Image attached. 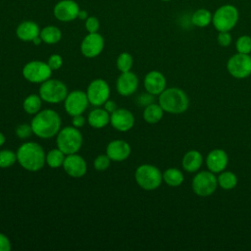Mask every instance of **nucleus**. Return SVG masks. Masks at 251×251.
Returning <instances> with one entry per match:
<instances>
[{"mask_svg": "<svg viewBox=\"0 0 251 251\" xmlns=\"http://www.w3.org/2000/svg\"><path fill=\"white\" fill-rule=\"evenodd\" d=\"M61 118L56 111L45 109L35 114L30 126L36 136L47 139L58 134L61 128Z\"/></svg>", "mask_w": 251, "mask_h": 251, "instance_id": "f257e3e1", "label": "nucleus"}, {"mask_svg": "<svg viewBox=\"0 0 251 251\" xmlns=\"http://www.w3.org/2000/svg\"><path fill=\"white\" fill-rule=\"evenodd\" d=\"M17 160L25 170L37 172L46 163V155L38 143L25 142L18 148Z\"/></svg>", "mask_w": 251, "mask_h": 251, "instance_id": "f03ea898", "label": "nucleus"}, {"mask_svg": "<svg viewBox=\"0 0 251 251\" xmlns=\"http://www.w3.org/2000/svg\"><path fill=\"white\" fill-rule=\"evenodd\" d=\"M159 104L164 112L169 114H182L189 106L187 94L178 87L166 88L159 95Z\"/></svg>", "mask_w": 251, "mask_h": 251, "instance_id": "7ed1b4c3", "label": "nucleus"}, {"mask_svg": "<svg viewBox=\"0 0 251 251\" xmlns=\"http://www.w3.org/2000/svg\"><path fill=\"white\" fill-rule=\"evenodd\" d=\"M136 183L144 190L151 191L157 189L163 181V173L154 165L142 164L134 174Z\"/></svg>", "mask_w": 251, "mask_h": 251, "instance_id": "20e7f679", "label": "nucleus"}, {"mask_svg": "<svg viewBox=\"0 0 251 251\" xmlns=\"http://www.w3.org/2000/svg\"><path fill=\"white\" fill-rule=\"evenodd\" d=\"M57 147L66 155L75 154L79 151L82 145V135L78 128L75 126H66L57 134Z\"/></svg>", "mask_w": 251, "mask_h": 251, "instance_id": "39448f33", "label": "nucleus"}, {"mask_svg": "<svg viewBox=\"0 0 251 251\" xmlns=\"http://www.w3.org/2000/svg\"><path fill=\"white\" fill-rule=\"evenodd\" d=\"M237 9L229 4L223 5L216 10L212 17V23L218 31H229L238 21Z\"/></svg>", "mask_w": 251, "mask_h": 251, "instance_id": "423d86ee", "label": "nucleus"}, {"mask_svg": "<svg viewBox=\"0 0 251 251\" xmlns=\"http://www.w3.org/2000/svg\"><path fill=\"white\" fill-rule=\"evenodd\" d=\"M67 95V85L58 79L48 78L47 80L43 81L39 87V96L47 103H60L65 100Z\"/></svg>", "mask_w": 251, "mask_h": 251, "instance_id": "0eeeda50", "label": "nucleus"}, {"mask_svg": "<svg viewBox=\"0 0 251 251\" xmlns=\"http://www.w3.org/2000/svg\"><path fill=\"white\" fill-rule=\"evenodd\" d=\"M191 187L196 195L200 197H208L212 195L218 187L217 176L209 170L199 172L194 176Z\"/></svg>", "mask_w": 251, "mask_h": 251, "instance_id": "6e6552de", "label": "nucleus"}, {"mask_svg": "<svg viewBox=\"0 0 251 251\" xmlns=\"http://www.w3.org/2000/svg\"><path fill=\"white\" fill-rule=\"evenodd\" d=\"M226 70L234 78L243 79L248 77L251 75V56L237 52L228 59Z\"/></svg>", "mask_w": 251, "mask_h": 251, "instance_id": "1a4fd4ad", "label": "nucleus"}, {"mask_svg": "<svg viewBox=\"0 0 251 251\" xmlns=\"http://www.w3.org/2000/svg\"><path fill=\"white\" fill-rule=\"evenodd\" d=\"M52 70L47 63L42 61H30L23 68L24 77L32 83H42L50 78Z\"/></svg>", "mask_w": 251, "mask_h": 251, "instance_id": "9d476101", "label": "nucleus"}, {"mask_svg": "<svg viewBox=\"0 0 251 251\" xmlns=\"http://www.w3.org/2000/svg\"><path fill=\"white\" fill-rule=\"evenodd\" d=\"M86 95L91 105H104L110 96V86L108 82L102 78L93 79L87 87Z\"/></svg>", "mask_w": 251, "mask_h": 251, "instance_id": "9b49d317", "label": "nucleus"}, {"mask_svg": "<svg viewBox=\"0 0 251 251\" xmlns=\"http://www.w3.org/2000/svg\"><path fill=\"white\" fill-rule=\"evenodd\" d=\"M88 98L86 92L81 90H75L68 93L64 100V108L70 116L82 114L88 106Z\"/></svg>", "mask_w": 251, "mask_h": 251, "instance_id": "f8f14e48", "label": "nucleus"}, {"mask_svg": "<svg viewBox=\"0 0 251 251\" xmlns=\"http://www.w3.org/2000/svg\"><path fill=\"white\" fill-rule=\"evenodd\" d=\"M104 38L98 32L89 33L82 39L80 51L86 58H95L103 51Z\"/></svg>", "mask_w": 251, "mask_h": 251, "instance_id": "ddd939ff", "label": "nucleus"}, {"mask_svg": "<svg viewBox=\"0 0 251 251\" xmlns=\"http://www.w3.org/2000/svg\"><path fill=\"white\" fill-rule=\"evenodd\" d=\"M80 9L78 4L74 0H61L53 10L54 16L61 22H72L77 19Z\"/></svg>", "mask_w": 251, "mask_h": 251, "instance_id": "4468645a", "label": "nucleus"}, {"mask_svg": "<svg viewBox=\"0 0 251 251\" xmlns=\"http://www.w3.org/2000/svg\"><path fill=\"white\" fill-rule=\"evenodd\" d=\"M110 124L119 131H127L134 126V116L125 108H118L110 115Z\"/></svg>", "mask_w": 251, "mask_h": 251, "instance_id": "2eb2a0df", "label": "nucleus"}, {"mask_svg": "<svg viewBox=\"0 0 251 251\" xmlns=\"http://www.w3.org/2000/svg\"><path fill=\"white\" fill-rule=\"evenodd\" d=\"M62 167L64 168L67 175L72 177H81L86 174L87 171L85 160L76 153L66 155Z\"/></svg>", "mask_w": 251, "mask_h": 251, "instance_id": "dca6fc26", "label": "nucleus"}, {"mask_svg": "<svg viewBox=\"0 0 251 251\" xmlns=\"http://www.w3.org/2000/svg\"><path fill=\"white\" fill-rule=\"evenodd\" d=\"M206 166L214 174H220L225 171L228 164V156L223 149H213L206 156Z\"/></svg>", "mask_w": 251, "mask_h": 251, "instance_id": "f3484780", "label": "nucleus"}, {"mask_svg": "<svg viewBox=\"0 0 251 251\" xmlns=\"http://www.w3.org/2000/svg\"><path fill=\"white\" fill-rule=\"evenodd\" d=\"M138 87V77L135 74L129 72L122 73L116 82V88L120 95L129 96L133 94Z\"/></svg>", "mask_w": 251, "mask_h": 251, "instance_id": "a211bd4d", "label": "nucleus"}, {"mask_svg": "<svg viewBox=\"0 0 251 251\" xmlns=\"http://www.w3.org/2000/svg\"><path fill=\"white\" fill-rule=\"evenodd\" d=\"M131 152L130 145L122 139H116L109 142L106 149L107 156L111 159V161L122 162L126 160Z\"/></svg>", "mask_w": 251, "mask_h": 251, "instance_id": "6ab92c4d", "label": "nucleus"}, {"mask_svg": "<svg viewBox=\"0 0 251 251\" xmlns=\"http://www.w3.org/2000/svg\"><path fill=\"white\" fill-rule=\"evenodd\" d=\"M143 82L145 90L154 96L160 95L166 89L167 85L165 75L159 71H150L147 73Z\"/></svg>", "mask_w": 251, "mask_h": 251, "instance_id": "aec40b11", "label": "nucleus"}, {"mask_svg": "<svg viewBox=\"0 0 251 251\" xmlns=\"http://www.w3.org/2000/svg\"><path fill=\"white\" fill-rule=\"evenodd\" d=\"M40 28L38 25L32 21L22 22L16 29V34L19 39L23 41H32L35 37L39 36Z\"/></svg>", "mask_w": 251, "mask_h": 251, "instance_id": "412c9836", "label": "nucleus"}, {"mask_svg": "<svg viewBox=\"0 0 251 251\" xmlns=\"http://www.w3.org/2000/svg\"><path fill=\"white\" fill-rule=\"evenodd\" d=\"M203 165V156L197 150H189L187 151L181 160L182 169L187 173H195L197 172L201 166Z\"/></svg>", "mask_w": 251, "mask_h": 251, "instance_id": "4be33fe9", "label": "nucleus"}, {"mask_svg": "<svg viewBox=\"0 0 251 251\" xmlns=\"http://www.w3.org/2000/svg\"><path fill=\"white\" fill-rule=\"evenodd\" d=\"M87 122L94 128H103L110 123V114L105 109H94L88 114Z\"/></svg>", "mask_w": 251, "mask_h": 251, "instance_id": "5701e85b", "label": "nucleus"}, {"mask_svg": "<svg viewBox=\"0 0 251 251\" xmlns=\"http://www.w3.org/2000/svg\"><path fill=\"white\" fill-rule=\"evenodd\" d=\"M164 110L160 106V104L151 103L145 107L143 111V119L148 124H157L163 118Z\"/></svg>", "mask_w": 251, "mask_h": 251, "instance_id": "b1692460", "label": "nucleus"}, {"mask_svg": "<svg viewBox=\"0 0 251 251\" xmlns=\"http://www.w3.org/2000/svg\"><path fill=\"white\" fill-rule=\"evenodd\" d=\"M184 180L182 172L176 168H169L163 173V181L172 187L179 186Z\"/></svg>", "mask_w": 251, "mask_h": 251, "instance_id": "393cba45", "label": "nucleus"}, {"mask_svg": "<svg viewBox=\"0 0 251 251\" xmlns=\"http://www.w3.org/2000/svg\"><path fill=\"white\" fill-rule=\"evenodd\" d=\"M39 35L42 41L46 44H56L61 40L62 32L59 27L55 25H47L40 29Z\"/></svg>", "mask_w": 251, "mask_h": 251, "instance_id": "a878e982", "label": "nucleus"}, {"mask_svg": "<svg viewBox=\"0 0 251 251\" xmlns=\"http://www.w3.org/2000/svg\"><path fill=\"white\" fill-rule=\"evenodd\" d=\"M217 180L218 185L224 190H231L237 184V176H235V174L226 170L219 174Z\"/></svg>", "mask_w": 251, "mask_h": 251, "instance_id": "bb28decb", "label": "nucleus"}, {"mask_svg": "<svg viewBox=\"0 0 251 251\" xmlns=\"http://www.w3.org/2000/svg\"><path fill=\"white\" fill-rule=\"evenodd\" d=\"M42 105V99L39 95L36 94H30L23 102V108L25 113L29 115H35L38 113L41 109Z\"/></svg>", "mask_w": 251, "mask_h": 251, "instance_id": "cd10ccee", "label": "nucleus"}, {"mask_svg": "<svg viewBox=\"0 0 251 251\" xmlns=\"http://www.w3.org/2000/svg\"><path fill=\"white\" fill-rule=\"evenodd\" d=\"M212 14L207 9L196 10L191 17V23L198 27H205L212 22Z\"/></svg>", "mask_w": 251, "mask_h": 251, "instance_id": "c85d7f7f", "label": "nucleus"}, {"mask_svg": "<svg viewBox=\"0 0 251 251\" xmlns=\"http://www.w3.org/2000/svg\"><path fill=\"white\" fill-rule=\"evenodd\" d=\"M65 158H66V154L57 147L56 149H52L47 153L46 163L50 168L57 169L63 166Z\"/></svg>", "mask_w": 251, "mask_h": 251, "instance_id": "c756f323", "label": "nucleus"}, {"mask_svg": "<svg viewBox=\"0 0 251 251\" xmlns=\"http://www.w3.org/2000/svg\"><path fill=\"white\" fill-rule=\"evenodd\" d=\"M133 65L132 56L127 52L121 53L117 58V68L121 73L129 72Z\"/></svg>", "mask_w": 251, "mask_h": 251, "instance_id": "7c9ffc66", "label": "nucleus"}, {"mask_svg": "<svg viewBox=\"0 0 251 251\" xmlns=\"http://www.w3.org/2000/svg\"><path fill=\"white\" fill-rule=\"evenodd\" d=\"M17 160V153H14L11 150L4 149L0 150V168L7 169L12 167Z\"/></svg>", "mask_w": 251, "mask_h": 251, "instance_id": "2f4dec72", "label": "nucleus"}, {"mask_svg": "<svg viewBox=\"0 0 251 251\" xmlns=\"http://www.w3.org/2000/svg\"><path fill=\"white\" fill-rule=\"evenodd\" d=\"M235 47L238 53L250 54L251 53V37L248 35H241L237 38Z\"/></svg>", "mask_w": 251, "mask_h": 251, "instance_id": "473e14b6", "label": "nucleus"}, {"mask_svg": "<svg viewBox=\"0 0 251 251\" xmlns=\"http://www.w3.org/2000/svg\"><path fill=\"white\" fill-rule=\"evenodd\" d=\"M111 163V159L107 156V154H102V155H98L93 163V166L95 168L96 171H105L109 168Z\"/></svg>", "mask_w": 251, "mask_h": 251, "instance_id": "72a5a7b5", "label": "nucleus"}, {"mask_svg": "<svg viewBox=\"0 0 251 251\" xmlns=\"http://www.w3.org/2000/svg\"><path fill=\"white\" fill-rule=\"evenodd\" d=\"M33 133L32 127L28 124H21L16 127V135L21 139H25Z\"/></svg>", "mask_w": 251, "mask_h": 251, "instance_id": "f704fd0d", "label": "nucleus"}, {"mask_svg": "<svg viewBox=\"0 0 251 251\" xmlns=\"http://www.w3.org/2000/svg\"><path fill=\"white\" fill-rule=\"evenodd\" d=\"M99 26H100V24L96 17L91 16L85 20V28L89 33L97 32L99 29Z\"/></svg>", "mask_w": 251, "mask_h": 251, "instance_id": "c9c22d12", "label": "nucleus"}, {"mask_svg": "<svg viewBox=\"0 0 251 251\" xmlns=\"http://www.w3.org/2000/svg\"><path fill=\"white\" fill-rule=\"evenodd\" d=\"M47 64L48 66L51 68L52 71H56V70H59L62 65H63V59L60 55L58 54H53L51 55L49 58H48V61H47Z\"/></svg>", "mask_w": 251, "mask_h": 251, "instance_id": "e433bc0d", "label": "nucleus"}, {"mask_svg": "<svg viewBox=\"0 0 251 251\" xmlns=\"http://www.w3.org/2000/svg\"><path fill=\"white\" fill-rule=\"evenodd\" d=\"M217 41L222 47H227L231 43V35L228 31H219Z\"/></svg>", "mask_w": 251, "mask_h": 251, "instance_id": "4c0bfd02", "label": "nucleus"}, {"mask_svg": "<svg viewBox=\"0 0 251 251\" xmlns=\"http://www.w3.org/2000/svg\"><path fill=\"white\" fill-rule=\"evenodd\" d=\"M153 102H154V95L147 91H146V93H141L136 98V104H138L139 106H143V107H146Z\"/></svg>", "mask_w": 251, "mask_h": 251, "instance_id": "58836bf2", "label": "nucleus"}, {"mask_svg": "<svg viewBox=\"0 0 251 251\" xmlns=\"http://www.w3.org/2000/svg\"><path fill=\"white\" fill-rule=\"evenodd\" d=\"M10 239L2 232H0V251H9L11 249Z\"/></svg>", "mask_w": 251, "mask_h": 251, "instance_id": "ea45409f", "label": "nucleus"}, {"mask_svg": "<svg viewBox=\"0 0 251 251\" xmlns=\"http://www.w3.org/2000/svg\"><path fill=\"white\" fill-rule=\"evenodd\" d=\"M84 124H85V118L82 116V114L73 116V118H72L73 126L79 128V127H82L84 126Z\"/></svg>", "mask_w": 251, "mask_h": 251, "instance_id": "a19ab883", "label": "nucleus"}, {"mask_svg": "<svg viewBox=\"0 0 251 251\" xmlns=\"http://www.w3.org/2000/svg\"><path fill=\"white\" fill-rule=\"evenodd\" d=\"M104 109H105L109 114H112L113 112H115V111L118 109V107H117V105H116V103H115L114 101L108 99V100L104 103Z\"/></svg>", "mask_w": 251, "mask_h": 251, "instance_id": "79ce46f5", "label": "nucleus"}, {"mask_svg": "<svg viewBox=\"0 0 251 251\" xmlns=\"http://www.w3.org/2000/svg\"><path fill=\"white\" fill-rule=\"evenodd\" d=\"M88 18V14L85 10H80L79 13H78V16H77V19L79 20H86Z\"/></svg>", "mask_w": 251, "mask_h": 251, "instance_id": "37998d69", "label": "nucleus"}, {"mask_svg": "<svg viewBox=\"0 0 251 251\" xmlns=\"http://www.w3.org/2000/svg\"><path fill=\"white\" fill-rule=\"evenodd\" d=\"M32 42H33L35 45H39V44L42 42V39H41L40 35L37 36V37H35V38L32 40Z\"/></svg>", "mask_w": 251, "mask_h": 251, "instance_id": "c03bdc74", "label": "nucleus"}, {"mask_svg": "<svg viewBox=\"0 0 251 251\" xmlns=\"http://www.w3.org/2000/svg\"><path fill=\"white\" fill-rule=\"evenodd\" d=\"M5 141H6L5 135H4L2 132H0V147L5 143Z\"/></svg>", "mask_w": 251, "mask_h": 251, "instance_id": "a18cd8bd", "label": "nucleus"}, {"mask_svg": "<svg viewBox=\"0 0 251 251\" xmlns=\"http://www.w3.org/2000/svg\"><path fill=\"white\" fill-rule=\"evenodd\" d=\"M162 1H170V0H162Z\"/></svg>", "mask_w": 251, "mask_h": 251, "instance_id": "49530a36", "label": "nucleus"}]
</instances>
